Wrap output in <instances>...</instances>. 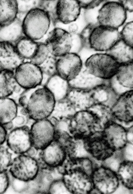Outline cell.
Returning a JSON list of instances; mask_svg holds the SVG:
<instances>
[{
  "label": "cell",
  "instance_id": "cell-1",
  "mask_svg": "<svg viewBox=\"0 0 133 194\" xmlns=\"http://www.w3.org/2000/svg\"><path fill=\"white\" fill-rule=\"evenodd\" d=\"M55 102L50 91L40 85L25 89L19 99L18 105L30 119L36 121L48 118Z\"/></svg>",
  "mask_w": 133,
  "mask_h": 194
},
{
  "label": "cell",
  "instance_id": "cell-2",
  "mask_svg": "<svg viewBox=\"0 0 133 194\" xmlns=\"http://www.w3.org/2000/svg\"><path fill=\"white\" fill-rule=\"evenodd\" d=\"M46 12L39 8L33 9L25 15L22 21L24 35L36 41L46 34L51 23Z\"/></svg>",
  "mask_w": 133,
  "mask_h": 194
},
{
  "label": "cell",
  "instance_id": "cell-3",
  "mask_svg": "<svg viewBox=\"0 0 133 194\" xmlns=\"http://www.w3.org/2000/svg\"><path fill=\"white\" fill-rule=\"evenodd\" d=\"M84 65L90 73L103 79L108 80L116 74L120 65L110 55L97 53L88 57Z\"/></svg>",
  "mask_w": 133,
  "mask_h": 194
},
{
  "label": "cell",
  "instance_id": "cell-4",
  "mask_svg": "<svg viewBox=\"0 0 133 194\" xmlns=\"http://www.w3.org/2000/svg\"><path fill=\"white\" fill-rule=\"evenodd\" d=\"M101 122L97 115L88 110L77 112L70 119L69 130L73 137L82 139Z\"/></svg>",
  "mask_w": 133,
  "mask_h": 194
},
{
  "label": "cell",
  "instance_id": "cell-5",
  "mask_svg": "<svg viewBox=\"0 0 133 194\" xmlns=\"http://www.w3.org/2000/svg\"><path fill=\"white\" fill-rule=\"evenodd\" d=\"M107 1L98 11V22L99 25L118 29L126 19V11L119 0Z\"/></svg>",
  "mask_w": 133,
  "mask_h": 194
},
{
  "label": "cell",
  "instance_id": "cell-6",
  "mask_svg": "<svg viewBox=\"0 0 133 194\" xmlns=\"http://www.w3.org/2000/svg\"><path fill=\"white\" fill-rule=\"evenodd\" d=\"M9 171L15 179L28 182L37 176L39 167L36 160L25 154H19L12 161Z\"/></svg>",
  "mask_w": 133,
  "mask_h": 194
},
{
  "label": "cell",
  "instance_id": "cell-7",
  "mask_svg": "<svg viewBox=\"0 0 133 194\" xmlns=\"http://www.w3.org/2000/svg\"><path fill=\"white\" fill-rule=\"evenodd\" d=\"M121 38L118 29L98 25L94 28L90 36V48L96 51H106Z\"/></svg>",
  "mask_w": 133,
  "mask_h": 194
},
{
  "label": "cell",
  "instance_id": "cell-8",
  "mask_svg": "<svg viewBox=\"0 0 133 194\" xmlns=\"http://www.w3.org/2000/svg\"><path fill=\"white\" fill-rule=\"evenodd\" d=\"M54 132V125L48 118L35 121L30 127L32 146L43 149L53 141Z\"/></svg>",
  "mask_w": 133,
  "mask_h": 194
},
{
  "label": "cell",
  "instance_id": "cell-9",
  "mask_svg": "<svg viewBox=\"0 0 133 194\" xmlns=\"http://www.w3.org/2000/svg\"><path fill=\"white\" fill-rule=\"evenodd\" d=\"M14 76L17 83L25 89L41 85L43 74L39 67L30 62H24L15 70Z\"/></svg>",
  "mask_w": 133,
  "mask_h": 194
},
{
  "label": "cell",
  "instance_id": "cell-10",
  "mask_svg": "<svg viewBox=\"0 0 133 194\" xmlns=\"http://www.w3.org/2000/svg\"><path fill=\"white\" fill-rule=\"evenodd\" d=\"M48 35L44 42L48 45L54 56L58 58L70 52L72 41L70 33L57 27L49 32Z\"/></svg>",
  "mask_w": 133,
  "mask_h": 194
},
{
  "label": "cell",
  "instance_id": "cell-11",
  "mask_svg": "<svg viewBox=\"0 0 133 194\" xmlns=\"http://www.w3.org/2000/svg\"><path fill=\"white\" fill-rule=\"evenodd\" d=\"M83 65L78 54L68 53L58 58L56 64L57 74L69 82L78 75Z\"/></svg>",
  "mask_w": 133,
  "mask_h": 194
},
{
  "label": "cell",
  "instance_id": "cell-12",
  "mask_svg": "<svg viewBox=\"0 0 133 194\" xmlns=\"http://www.w3.org/2000/svg\"><path fill=\"white\" fill-rule=\"evenodd\" d=\"M66 156L64 147L53 141L46 147L40 150L36 160L40 168H55L60 165Z\"/></svg>",
  "mask_w": 133,
  "mask_h": 194
},
{
  "label": "cell",
  "instance_id": "cell-13",
  "mask_svg": "<svg viewBox=\"0 0 133 194\" xmlns=\"http://www.w3.org/2000/svg\"><path fill=\"white\" fill-rule=\"evenodd\" d=\"M6 141L8 147L15 154H25L32 146L30 127L26 125L13 129L7 134Z\"/></svg>",
  "mask_w": 133,
  "mask_h": 194
},
{
  "label": "cell",
  "instance_id": "cell-14",
  "mask_svg": "<svg viewBox=\"0 0 133 194\" xmlns=\"http://www.w3.org/2000/svg\"><path fill=\"white\" fill-rule=\"evenodd\" d=\"M111 116L126 124L133 121V90L120 96L111 108Z\"/></svg>",
  "mask_w": 133,
  "mask_h": 194
},
{
  "label": "cell",
  "instance_id": "cell-15",
  "mask_svg": "<svg viewBox=\"0 0 133 194\" xmlns=\"http://www.w3.org/2000/svg\"><path fill=\"white\" fill-rule=\"evenodd\" d=\"M14 72L0 70V98L12 96L18 103L20 96L25 90L17 83Z\"/></svg>",
  "mask_w": 133,
  "mask_h": 194
},
{
  "label": "cell",
  "instance_id": "cell-16",
  "mask_svg": "<svg viewBox=\"0 0 133 194\" xmlns=\"http://www.w3.org/2000/svg\"><path fill=\"white\" fill-rule=\"evenodd\" d=\"M24 61L14 45L7 42H0V70L14 72Z\"/></svg>",
  "mask_w": 133,
  "mask_h": 194
},
{
  "label": "cell",
  "instance_id": "cell-17",
  "mask_svg": "<svg viewBox=\"0 0 133 194\" xmlns=\"http://www.w3.org/2000/svg\"><path fill=\"white\" fill-rule=\"evenodd\" d=\"M81 9L77 0H58L56 12L59 22L66 24L76 21Z\"/></svg>",
  "mask_w": 133,
  "mask_h": 194
},
{
  "label": "cell",
  "instance_id": "cell-18",
  "mask_svg": "<svg viewBox=\"0 0 133 194\" xmlns=\"http://www.w3.org/2000/svg\"><path fill=\"white\" fill-rule=\"evenodd\" d=\"M69 83L71 88L90 90L100 85L109 83V79H103L90 73L83 65L78 75L69 81Z\"/></svg>",
  "mask_w": 133,
  "mask_h": 194
},
{
  "label": "cell",
  "instance_id": "cell-19",
  "mask_svg": "<svg viewBox=\"0 0 133 194\" xmlns=\"http://www.w3.org/2000/svg\"><path fill=\"white\" fill-rule=\"evenodd\" d=\"M66 98L76 112L86 110L95 104L91 90L71 88Z\"/></svg>",
  "mask_w": 133,
  "mask_h": 194
},
{
  "label": "cell",
  "instance_id": "cell-20",
  "mask_svg": "<svg viewBox=\"0 0 133 194\" xmlns=\"http://www.w3.org/2000/svg\"><path fill=\"white\" fill-rule=\"evenodd\" d=\"M95 104H100L111 108L119 97L109 83L103 84L91 90Z\"/></svg>",
  "mask_w": 133,
  "mask_h": 194
},
{
  "label": "cell",
  "instance_id": "cell-21",
  "mask_svg": "<svg viewBox=\"0 0 133 194\" xmlns=\"http://www.w3.org/2000/svg\"><path fill=\"white\" fill-rule=\"evenodd\" d=\"M106 53L112 57L119 65L133 62V48L121 39Z\"/></svg>",
  "mask_w": 133,
  "mask_h": 194
},
{
  "label": "cell",
  "instance_id": "cell-22",
  "mask_svg": "<svg viewBox=\"0 0 133 194\" xmlns=\"http://www.w3.org/2000/svg\"><path fill=\"white\" fill-rule=\"evenodd\" d=\"M44 86L51 93L56 101L66 98L71 89L69 82L57 74L51 76Z\"/></svg>",
  "mask_w": 133,
  "mask_h": 194
},
{
  "label": "cell",
  "instance_id": "cell-23",
  "mask_svg": "<svg viewBox=\"0 0 133 194\" xmlns=\"http://www.w3.org/2000/svg\"><path fill=\"white\" fill-rule=\"evenodd\" d=\"M22 21L17 18L9 24L0 26V42H7L15 45L24 34Z\"/></svg>",
  "mask_w": 133,
  "mask_h": 194
},
{
  "label": "cell",
  "instance_id": "cell-24",
  "mask_svg": "<svg viewBox=\"0 0 133 194\" xmlns=\"http://www.w3.org/2000/svg\"><path fill=\"white\" fill-rule=\"evenodd\" d=\"M106 138L112 146L116 147H121L126 142L125 133L122 127L113 121L110 120L105 124Z\"/></svg>",
  "mask_w": 133,
  "mask_h": 194
},
{
  "label": "cell",
  "instance_id": "cell-25",
  "mask_svg": "<svg viewBox=\"0 0 133 194\" xmlns=\"http://www.w3.org/2000/svg\"><path fill=\"white\" fill-rule=\"evenodd\" d=\"M18 105L9 97L0 98V124L3 126L11 122L17 116Z\"/></svg>",
  "mask_w": 133,
  "mask_h": 194
},
{
  "label": "cell",
  "instance_id": "cell-26",
  "mask_svg": "<svg viewBox=\"0 0 133 194\" xmlns=\"http://www.w3.org/2000/svg\"><path fill=\"white\" fill-rule=\"evenodd\" d=\"M17 0H0V26H7L17 17Z\"/></svg>",
  "mask_w": 133,
  "mask_h": 194
},
{
  "label": "cell",
  "instance_id": "cell-27",
  "mask_svg": "<svg viewBox=\"0 0 133 194\" xmlns=\"http://www.w3.org/2000/svg\"><path fill=\"white\" fill-rule=\"evenodd\" d=\"M14 46L21 57L24 60H30L35 54L38 42L25 35L17 42Z\"/></svg>",
  "mask_w": 133,
  "mask_h": 194
},
{
  "label": "cell",
  "instance_id": "cell-28",
  "mask_svg": "<svg viewBox=\"0 0 133 194\" xmlns=\"http://www.w3.org/2000/svg\"><path fill=\"white\" fill-rule=\"evenodd\" d=\"M76 112L74 108L66 98L56 101L53 110L49 117L56 120L70 118Z\"/></svg>",
  "mask_w": 133,
  "mask_h": 194
},
{
  "label": "cell",
  "instance_id": "cell-29",
  "mask_svg": "<svg viewBox=\"0 0 133 194\" xmlns=\"http://www.w3.org/2000/svg\"><path fill=\"white\" fill-rule=\"evenodd\" d=\"M115 75L120 85L133 90V62L120 65Z\"/></svg>",
  "mask_w": 133,
  "mask_h": 194
},
{
  "label": "cell",
  "instance_id": "cell-30",
  "mask_svg": "<svg viewBox=\"0 0 133 194\" xmlns=\"http://www.w3.org/2000/svg\"><path fill=\"white\" fill-rule=\"evenodd\" d=\"M55 129L53 141L58 142L64 147L72 137L69 129V124L63 120L57 122L54 125Z\"/></svg>",
  "mask_w": 133,
  "mask_h": 194
},
{
  "label": "cell",
  "instance_id": "cell-31",
  "mask_svg": "<svg viewBox=\"0 0 133 194\" xmlns=\"http://www.w3.org/2000/svg\"><path fill=\"white\" fill-rule=\"evenodd\" d=\"M57 0H40L38 8L47 13L50 18L51 22L55 26L58 23L56 15V7Z\"/></svg>",
  "mask_w": 133,
  "mask_h": 194
},
{
  "label": "cell",
  "instance_id": "cell-32",
  "mask_svg": "<svg viewBox=\"0 0 133 194\" xmlns=\"http://www.w3.org/2000/svg\"><path fill=\"white\" fill-rule=\"evenodd\" d=\"M52 54L48 45L45 42H38L36 52L30 61L39 66L42 64Z\"/></svg>",
  "mask_w": 133,
  "mask_h": 194
},
{
  "label": "cell",
  "instance_id": "cell-33",
  "mask_svg": "<svg viewBox=\"0 0 133 194\" xmlns=\"http://www.w3.org/2000/svg\"><path fill=\"white\" fill-rule=\"evenodd\" d=\"M95 114L101 122H106L111 120V108L100 104H95L87 109Z\"/></svg>",
  "mask_w": 133,
  "mask_h": 194
},
{
  "label": "cell",
  "instance_id": "cell-34",
  "mask_svg": "<svg viewBox=\"0 0 133 194\" xmlns=\"http://www.w3.org/2000/svg\"><path fill=\"white\" fill-rule=\"evenodd\" d=\"M58 58L51 54L42 64L38 66L43 74L51 77L57 74L56 64Z\"/></svg>",
  "mask_w": 133,
  "mask_h": 194
},
{
  "label": "cell",
  "instance_id": "cell-35",
  "mask_svg": "<svg viewBox=\"0 0 133 194\" xmlns=\"http://www.w3.org/2000/svg\"><path fill=\"white\" fill-rule=\"evenodd\" d=\"M12 160V154L8 148L2 145L0 146V172L7 171Z\"/></svg>",
  "mask_w": 133,
  "mask_h": 194
},
{
  "label": "cell",
  "instance_id": "cell-36",
  "mask_svg": "<svg viewBox=\"0 0 133 194\" xmlns=\"http://www.w3.org/2000/svg\"><path fill=\"white\" fill-rule=\"evenodd\" d=\"M39 1L38 0H17L18 13L26 15L32 10L38 8Z\"/></svg>",
  "mask_w": 133,
  "mask_h": 194
},
{
  "label": "cell",
  "instance_id": "cell-37",
  "mask_svg": "<svg viewBox=\"0 0 133 194\" xmlns=\"http://www.w3.org/2000/svg\"><path fill=\"white\" fill-rule=\"evenodd\" d=\"M98 25L99 24H88L79 34L83 45V48L92 49L90 48L89 44L90 37L94 28Z\"/></svg>",
  "mask_w": 133,
  "mask_h": 194
},
{
  "label": "cell",
  "instance_id": "cell-38",
  "mask_svg": "<svg viewBox=\"0 0 133 194\" xmlns=\"http://www.w3.org/2000/svg\"><path fill=\"white\" fill-rule=\"evenodd\" d=\"M133 21L127 23L120 32L121 39L132 48L133 42Z\"/></svg>",
  "mask_w": 133,
  "mask_h": 194
},
{
  "label": "cell",
  "instance_id": "cell-39",
  "mask_svg": "<svg viewBox=\"0 0 133 194\" xmlns=\"http://www.w3.org/2000/svg\"><path fill=\"white\" fill-rule=\"evenodd\" d=\"M48 193L68 194L69 192L66 187L62 179L53 181L50 185Z\"/></svg>",
  "mask_w": 133,
  "mask_h": 194
},
{
  "label": "cell",
  "instance_id": "cell-40",
  "mask_svg": "<svg viewBox=\"0 0 133 194\" xmlns=\"http://www.w3.org/2000/svg\"><path fill=\"white\" fill-rule=\"evenodd\" d=\"M109 80L110 86L119 97L127 92L133 90L125 88L120 85L117 81L115 75Z\"/></svg>",
  "mask_w": 133,
  "mask_h": 194
},
{
  "label": "cell",
  "instance_id": "cell-41",
  "mask_svg": "<svg viewBox=\"0 0 133 194\" xmlns=\"http://www.w3.org/2000/svg\"><path fill=\"white\" fill-rule=\"evenodd\" d=\"M71 34L72 36V46L70 53L78 54L84 48L82 43L79 34Z\"/></svg>",
  "mask_w": 133,
  "mask_h": 194
},
{
  "label": "cell",
  "instance_id": "cell-42",
  "mask_svg": "<svg viewBox=\"0 0 133 194\" xmlns=\"http://www.w3.org/2000/svg\"><path fill=\"white\" fill-rule=\"evenodd\" d=\"M80 8L85 10L92 9L98 6L104 0H77Z\"/></svg>",
  "mask_w": 133,
  "mask_h": 194
},
{
  "label": "cell",
  "instance_id": "cell-43",
  "mask_svg": "<svg viewBox=\"0 0 133 194\" xmlns=\"http://www.w3.org/2000/svg\"><path fill=\"white\" fill-rule=\"evenodd\" d=\"M19 113L20 115L17 114L12 122L13 126V129L27 125L28 120L30 119L27 115L20 111Z\"/></svg>",
  "mask_w": 133,
  "mask_h": 194
},
{
  "label": "cell",
  "instance_id": "cell-44",
  "mask_svg": "<svg viewBox=\"0 0 133 194\" xmlns=\"http://www.w3.org/2000/svg\"><path fill=\"white\" fill-rule=\"evenodd\" d=\"M97 11H96L93 9L86 10L84 14V17L86 22L88 23L87 24H99L97 19L98 11V12Z\"/></svg>",
  "mask_w": 133,
  "mask_h": 194
},
{
  "label": "cell",
  "instance_id": "cell-45",
  "mask_svg": "<svg viewBox=\"0 0 133 194\" xmlns=\"http://www.w3.org/2000/svg\"><path fill=\"white\" fill-rule=\"evenodd\" d=\"M9 184V178L7 171L0 172V194L6 191Z\"/></svg>",
  "mask_w": 133,
  "mask_h": 194
},
{
  "label": "cell",
  "instance_id": "cell-46",
  "mask_svg": "<svg viewBox=\"0 0 133 194\" xmlns=\"http://www.w3.org/2000/svg\"><path fill=\"white\" fill-rule=\"evenodd\" d=\"M119 1L126 11H128L130 12H133V0H119Z\"/></svg>",
  "mask_w": 133,
  "mask_h": 194
},
{
  "label": "cell",
  "instance_id": "cell-47",
  "mask_svg": "<svg viewBox=\"0 0 133 194\" xmlns=\"http://www.w3.org/2000/svg\"><path fill=\"white\" fill-rule=\"evenodd\" d=\"M7 132L4 127L0 124V146L2 145L6 141Z\"/></svg>",
  "mask_w": 133,
  "mask_h": 194
},
{
  "label": "cell",
  "instance_id": "cell-48",
  "mask_svg": "<svg viewBox=\"0 0 133 194\" xmlns=\"http://www.w3.org/2000/svg\"><path fill=\"white\" fill-rule=\"evenodd\" d=\"M68 30L71 33H76L78 30V26L76 23H72L69 26Z\"/></svg>",
  "mask_w": 133,
  "mask_h": 194
},
{
  "label": "cell",
  "instance_id": "cell-49",
  "mask_svg": "<svg viewBox=\"0 0 133 194\" xmlns=\"http://www.w3.org/2000/svg\"><path fill=\"white\" fill-rule=\"evenodd\" d=\"M118 166V163L116 162H114L112 163L111 165V167L114 170L116 169Z\"/></svg>",
  "mask_w": 133,
  "mask_h": 194
},
{
  "label": "cell",
  "instance_id": "cell-50",
  "mask_svg": "<svg viewBox=\"0 0 133 194\" xmlns=\"http://www.w3.org/2000/svg\"><path fill=\"white\" fill-rule=\"evenodd\" d=\"M127 138L128 140L132 141L133 140L132 133H129L127 135Z\"/></svg>",
  "mask_w": 133,
  "mask_h": 194
},
{
  "label": "cell",
  "instance_id": "cell-51",
  "mask_svg": "<svg viewBox=\"0 0 133 194\" xmlns=\"http://www.w3.org/2000/svg\"></svg>",
  "mask_w": 133,
  "mask_h": 194
}]
</instances>
